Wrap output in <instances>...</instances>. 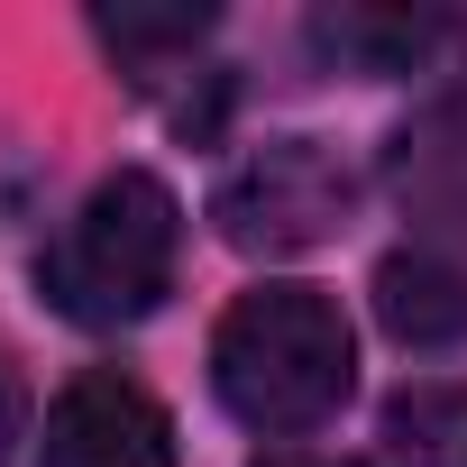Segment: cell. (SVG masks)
Segmentation results:
<instances>
[{
  "label": "cell",
  "instance_id": "3",
  "mask_svg": "<svg viewBox=\"0 0 467 467\" xmlns=\"http://www.w3.org/2000/svg\"><path fill=\"white\" fill-rule=\"evenodd\" d=\"M211 220H220V239L248 248V257H303V248L339 239L348 174H339V156L321 138H266L239 174L220 183Z\"/></svg>",
  "mask_w": 467,
  "mask_h": 467
},
{
  "label": "cell",
  "instance_id": "7",
  "mask_svg": "<svg viewBox=\"0 0 467 467\" xmlns=\"http://www.w3.org/2000/svg\"><path fill=\"white\" fill-rule=\"evenodd\" d=\"M440 37H449V19H431V10H321L312 19V47L339 56L348 74H412Z\"/></svg>",
  "mask_w": 467,
  "mask_h": 467
},
{
  "label": "cell",
  "instance_id": "4",
  "mask_svg": "<svg viewBox=\"0 0 467 467\" xmlns=\"http://www.w3.org/2000/svg\"><path fill=\"white\" fill-rule=\"evenodd\" d=\"M37 467H174V421L138 376L83 367L47 412Z\"/></svg>",
  "mask_w": 467,
  "mask_h": 467
},
{
  "label": "cell",
  "instance_id": "10",
  "mask_svg": "<svg viewBox=\"0 0 467 467\" xmlns=\"http://www.w3.org/2000/svg\"><path fill=\"white\" fill-rule=\"evenodd\" d=\"M19 431H28V385H19V367H10V358H0V467H10Z\"/></svg>",
  "mask_w": 467,
  "mask_h": 467
},
{
  "label": "cell",
  "instance_id": "5",
  "mask_svg": "<svg viewBox=\"0 0 467 467\" xmlns=\"http://www.w3.org/2000/svg\"><path fill=\"white\" fill-rule=\"evenodd\" d=\"M385 183H394V202H403L421 229L467 239V92H449V101H431L412 129H394Z\"/></svg>",
  "mask_w": 467,
  "mask_h": 467
},
{
  "label": "cell",
  "instance_id": "6",
  "mask_svg": "<svg viewBox=\"0 0 467 467\" xmlns=\"http://www.w3.org/2000/svg\"><path fill=\"white\" fill-rule=\"evenodd\" d=\"M376 321L403 348H458L467 339V266L440 248H403L376 266Z\"/></svg>",
  "mask_w": 467,
  "mask_h": 467
},
{
  "label": "cell",
  "instance_id": "9",
  "mask_svg": "<svg viewBox=\"0 0 467 467\" xmlns=\"http://www.w3.org/2000/svg\"><path fill=\"white\" fill-rule=\"evenodd\" d=\"M202 28H211V10H101V37L129 47V56H147V47H192Z\"/></svg>",
  "mask_w": 467,
  "mask_h": 467
},
{
  "label": "cell",
  "instance_id": "11",
  "mask_svg": "<svg viewBox=\"0 0 467 467\" xmlns=\"http://www.w3.org/2000/svg\"><path fill=\"white\" fill-rule=\"evenodd\" d=\"M257 467H358V458H330V449H275V458H257Z\"/></svg>",
  "mask_w": 467,
  "mask_h": 467
},
{
  "label": "cell",
  "instance_id": "2",
  "mask_svg": "<svg viewBox=\"0 0 467 467\" xmlns=\"http://www.w3.org/2000/svg\"><path fill=\"white\" fill-rule=\"evenodd\" d=\"M174 248H183V202L147 165H119L110 183H92V202L65 220V239L37 257V294L83 330H119L165 303Z\"/></svg>",
  "mask_w": 467,
  "mask_h": 467
},
{
  "label": "cell",
  "instance_id": "8",
  "mask_svg": "<svg viewBox=\"0 0 467 467\" xmlns=\"http://www.w3.org/2000/svg\"><path fill=\"white\" fill-rule=\"evenodd\" d=\"M385 431H394V449H403V458H421V467H449V458L467 449V394H440V385H421V394H403V403L385 412Z\"/></svg>",
  "mask_w": 467,
  "mask_h": 467
},
{
  "label": "cell",
  "instance_id": "1",
  "mask_svg": "<svg viewBox=\"0 0 467 467\" xmlns=\"http://www.w3.org/2000/svg\"><path fill=\"white\" fill-rule=\"evenodd\" d=\"M211 385L266 440L321 431L358 385V339L321 285H257L211 330Z\"/></svg>",
  "mask_w": 467,
  "mask_h": 467
}]
</instances>
